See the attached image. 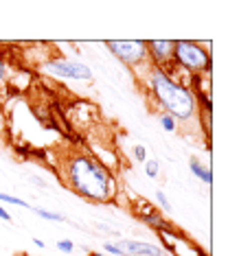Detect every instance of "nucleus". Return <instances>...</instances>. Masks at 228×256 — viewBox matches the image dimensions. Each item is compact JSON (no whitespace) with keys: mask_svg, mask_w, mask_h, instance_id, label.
I'll list each match as a JSON object with an SVG mask.
<instances>
[{"mask_svg":"<svg viewBox=\"0 0 228 256\" xmlns=\"http://www.w3.org/2000/svg\"><path fill=\"white\" fill-rule=\"evenodd\" d=\"M64 182L73 193L95 204H110L119 195L116 176L84 151H75L64 160Z\"/></svg>","mask_w":228,"mask_h":256,"instance_id":"nucleus-1","label":"nucleus"},{"mask_svg":"<svg viewBox=\"0 0 228 256\" xmlns=\"http://www.w3.org/2000/svg\"><path fill=\"white\" fill-rule=\"evenodd\" d=\"M151 96V101L162 110V114H169L175 118V123H189L197 116V101L195 92L189 86L182 84L178 77H173L167 68L147 66L145 77L140 79Z\"/></svg>","mask_w":228,"mask_h":256,"instance_id":"nucleus-2","label":"nucleus"},{"mask_svg":"<svg viewBox=\"0 0 228 256\" xmlns=\"http://www.w3.org/2000/svg\"><path fill=\"white\" fill-rule=\"evenodd\" d=\"M173 66L189 74H210V44L193 42V40H175L173 42Z\"/></svg>","mask_w":228,"mask_h":256,"instance_id":"nucleus-3","label":"nucleus"},{"mask_svg":"<svg viewBox=\"0 0 228 256\" xmlns=\"http://www.w3.org/2000/svg\"><path fill=\"white\" fill-rule=\"evenodd\" d=\"M105 46L110 48V53L125 64L130 68H147L149 64V55H147V42L145 40H110L105 42Z\"/></svg>","mask_w":228,"mask_h":256,"instance_id":"nucleus-4","label":"nucleus"},{"mask_svg":"<svg viewBox=\"0 0 228 256\" xmlns=\"http://www.w3.org/2000/svg\"><path fill=\"white\" fill-rule=\"evenodd\" d=\"M44 74L55 79H73V81H92V68L84 62L68 60V57H53L40 64Z\"/></svg>","mask_w":228,"mask_h":256,"instance_id":"nucleus-5","label":"nucleus"},{"mask_svg":"<svg viewBox=\"0 0 228 256\" xmlns=\"http://www.w3.org/2000/svg\"><path fill=\"white\" fill-rule=\"evenodd\" d=\"M162 241H165V248H169L175 256H202V250L191 241V238L182 236L180 232H175L173 228L162 230L160 232Z\"/></svg>","mask_w":228,"mask_h":256,"instance_id":"nucleus-6","label":"nucleus"},{"mask_svg":"<svg viewBox=\"0 0 228 256\" xmlns=\"http://www.w3.org/2000/svg\"><path fill=\"white\" fill-rule=\"evenodd\" d=\"M147 55L151 66H169L173 62V40H151L147 42Z\"/></svg>","mask_w":228,"mask_h":256,"instance_id":"nucleus-7","label":"nucleus"},{"mask_svg":"<svg viewBox=\"0 0 228 256\" xmlns=\"http://www.w3.org/2000/svg\"><path fill=\"white\" fill-rule=\"evenodd\" d=\"M116 246L127 256H165V250L158 248L156 243L138 241V238H116Z\"/></svg>","mask_w":228,"mask_h":256,"instance_id":"nucleus-8","label":"nucleus"},{"mask_svg":"<svg viewBox=\"0 0 228 256\" xmlns=\"http://www.w3.org/2000/svg\"><path fill=\"white\" fill-rule=\"evenodd\" d=\"M136 214H138V219L143 221L145 226H149V228H154V230H158V232L171 228V224H167V221L162 219V214L158 212L156 208L147 206V204H143L140 208H136Z\"/></svg>","mask_w":228,"mask_h":256,"instance_id":"nucleus-9","label":"nucleus"},{"mask_svg":"<svg viewBox=\"0 0 228 256\" xmlns=\"http://www.w3.org/2000/svg\"><path fill=\"white\" fill-rule=\"evenodd\" d=\"M189 168H191L193 176H195L197 180H202V182L206 184V186L213 184V173H210V168H208V166H204L197 158H191V160H189Z\"/></svg>","mask_w":228,"mask_h":256,"instance_id":"nucleus-10","label":"nucleus"},{"mask_svg":"<svg viewBox=\"0 0 228 256\" xmlns=\"http://www.w3.org/2000/svg\"><path fill=\"white\" fill-rule=\"evenodd\" d=\"M29 210L35 212L40 219H44V221H55V224H60V221H66L64 214L53 212V210H46V208H40V206H29Z\"/></svg>","mask_w":228,"mask_h":256,"instance_id":"nucleus-11","label":"nucleus"},{"mask_svg":"<svg viewBox=\"0 0 228 256\" xmlns=\"http://www.w3.org/2000/svg\"><path fill=\"white\" fill-rule=\"evenodd\" d=\"M0 204H9V206L29 208V204H27L25 200H20V197H16V195H9V193H3V190H0Z\"/></svg>","mask_w":228,"mask_h":256,"instance_id":"nucleus-12","label":"nucleus"},{"mask_svg":"<svg viewBox=\"0 0 228 256\" xmlns=\"http://www.w3.org/2000/svg\"><path fill=\"white\" fill-rule=\"evenodd\" d=\"M158 173H160V162L158 160H145V176L151 178V180H156L158 178Z\"/></svg>","mask_w":228,"mask_h":256,"instance_id":"nucleus-13","label":"nucleus"},{"mask_svg":"<svg viewBox=\"0 0 228 256\" xmlns=\"http://www.w3.org/2000/svg\"><path fill=\"white\" fill-rule=\"evenodd\" d=\"M160 127H162L165 132L173 134L175 130H178V123H175L173 116H169V114H160Z\"/></svg>","mask_w":228,"mask_h":256,"instance_id":"nucleus-14","label":"nucleus"},{"mask_svg":"<svg viewBox=\"0 0 228 256\" xmlns=\"http://www.w3.org/2000/svg\"><path fill=\"white\" fill-rule=\"evenodd\" d=\"M101 248H103V252L110 254V256H127L119 246H116V241H105Z\"/></svg>","mask_w":228,"mask_h":256,"instance_id":"nucleus-15","label":"nucleus"},{"mask_svg":"<svg viewBox=\"0 0 228 256\" xmlns=\"http://www.w3.org/2000/svg\"><path fill=\"white\" fill-rule=\"evenodd\" d=\"M154 197H156V204H158V206L162 208V210H167V212H171V210H173L171 202L167 200V195L162 193V190H156V193H154Z\"/></svg>","mask_w":228,"mask_h":256,"instance_id":"nucleus-16","label":"nucleus"},{"mask_svg":"<svg viewBox=\"0 0 228 256\" xmlns=\"http://www.w3.org/2000/svg\"><path fill=\"white\" fill-rule=\"evenodd\" d=\"M57 250H60L62 254H73L75 252V243L70 241V238H60V241H57Z\"/></svg>","mask_w":228,"mask_h":256,"instance_id":"nucleus-17","label":"nucleus"},{"mask_svg":"<svg viewBox=\"0 0 228 256\" xmlns=\"http://www.w3.org/2000/svg\"><path fill=\"white\" fill-rule=\"evenodd\" d=\"M132 154H134V160H136V162H145V160H147V149H145L143 144H134Z\"/></svg>","mask_w":228,"mask_h":256,"instance_id":"nucleus-18","label":"nucleus"},{"mask_svg":"<svg viewBox=\"0 0 228 256\" xmlns=\"http://www.w3.org/2000/svg\"><path fill=\"white\" fill-rule=\"evenodd\" d=\"M5 81H9V64L0 55V84H5Z\"/></svg>","mask_w":228,"mask_h":256,"instance_id":"nucleus-19","label":"nucleus"},{"mask_svg":"<svg viewBox=\"0 0 228 256\" xmlns=\"http://www.w3.org/2000/svg\"><path fill=\"white\" fill-rule=\"evenodd\" d=\"M97 230H99V232H105V234H112V236L119 238V232H116L114 228H110V226H105V224H97Z\"/></svg>","mask_w":228,"mask_h":256,"instance_id":"nucleus-20","label":"nucleus"},{"mask_svg":"<svg viewBox=\"0 0 228 256\" xmlns=\"http://www.w3.org/2000/svg\"><path fill=\"white\" fill-rule=\"evenodd\" d=\"M0 219H3V221H7V224H14V217H11L9 210L3 206V204H0Z\"/></svg>","mask_w":228,"mask_h":256,"instance_id":"nucleus-21","label":"nucleus"},{"mask_svg":"<svg viewBox=\"0 0 228 256\" xmlns=\"http://www.w3.org/2000/svg\"><path fill=\"white\" fill-rule=\"evenodd\" d=\"M29 182L35 184V186H40V188H46V182L42 178H38V176H29Z\"/></svg>","mask_w":228,"mask_h":256,"instance_id":"nucleus-22","label":"nucleus"},{"mask_svg":"<svg viewBox=\"0 0 228 256\" xmlns=\"http://www.w3.org/2000/svg\"><path fill=\"white\" fill-rule=\"evenodd\" d=\"M33 243H35L38 248H46V243L42 241V238H33Z\"/></svg>","mask_w":228,"mask_h":256,"instance_id":"nucleus-23","label":"nucleus"}]
</instances>
